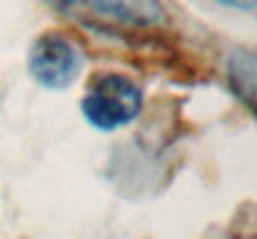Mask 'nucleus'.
I'll list each match as a JSON object with an SVG mask.
<instances>
[{"instance_id": "nucleus-4", "label": "nucleus", "mask_w": 257, "mask_h": 239, "mask_svg": "<svg viewBox=\"0 0 257 239\" xmlns=\"http://www.w3.org/2000/svg\"><path fill=\"white\" fill-rule=\"evenodd\" d=\"M227 80L235 97L257 115V50H232L227 58Z\"/></svg>"}, {"instance_id": "nucleus-6", "label": "nucleus", "mask_w": 257, "mask_h": 239, "mask_svg": "<svg viewBox=\"0 0 257 239\" xmlns=\"http://www.w3.org/2000/svg\"><path fill=\"white\" fill-rule=\"evenodd\" d=\"M255 239H257V237H255Z\"/></svg>"}, {"instance_id": "nucleus-3", "label": "nucleus", "mask_w": 257, "mask_h": 239, "mask_svg": "<svg viewBox=\"0 0 257 239\" xmlns=\"http://www.w3.org/2000/svg\"><path fill=\"white\" fill-rule=\"evenodd\" d=\"M80 3H85L97 15H105L125 25H153L163 20V8L158 0H80Z\"/></svg>"}, {"instance_id": "nucleus-1", "label": "nucleus", "mask_w": 257, "mask_h": 239, "mask_svg": "<svg viewBox=\"0 0 257 239\" xmlns=\"http://www.w3.org/2000/svg\"><path fill=\"white\" fill-rule=\"evenodd\" d=\"M83 115L97 130H120L130 125L143 110V90L125 75L107 73L90 82L83 97Z\"/></svg>"}, {"instance_id": "nucleus-2", "label": "nucleus", "mask_w": 257, "mask_h": 239, "mask_svg": "<svg viewBox=\"0 0 257 239\" xmlns=\"http://www.w3.org/2000/svg\"><path fill=\"white\" fill-rule=\"evenodd\" d=\"M83 70V53L63 33L40 35L28 53V73L48 90L70 87Z\"/></svg>"}, {"instance_id": "nucleus-5", "label": "nucleus", "mask_w": 257, "mask_h": 239, "mask_svg": "<svg viewBox=\"0 0 257 239\" xmlns=\"http://www.w3.org/2000/svg\"><path fill=\"white\" fill-rule=\"evenodd\" d=\"M217 3L230 5V8H237V10H250V8L257 5V0H217Z\"/></svg>"}]
</instances>
